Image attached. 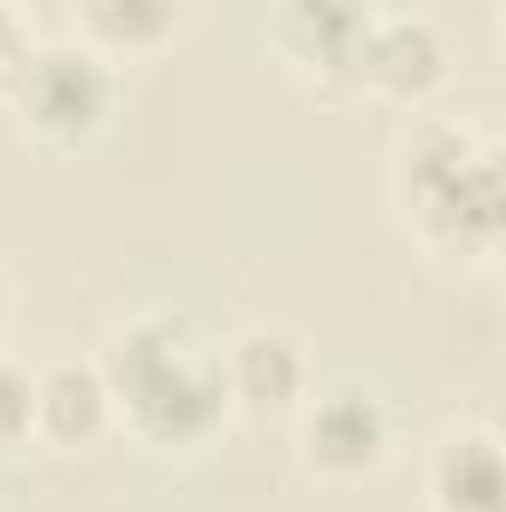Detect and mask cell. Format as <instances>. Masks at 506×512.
<instances>
[{
  "label": "cell",
  "mask_w": 506,
  "mask_h": 512,
  "mask_svg": "<svg viewBox=\"0 0 506 512\" xmlns=\"http://www.w3.org/2000/svg\"><path fill=\"white\" fill-rule=\"evenodd\" d=\"M102 382L114 399V429L155 453H191L215 441L233 417L221 340L185 310H137L126 316L102 352Z\"/></svg>",
  "instance_id": "cell-1"
},
{
  "label": "cell",
  "mask_w": 506,
  "mask_h": 512,
  "mask_svg": "<svg viewBox=\"0 0 506 512\" xmlns=\"http://www.w3.org/2000/svg\"><path fill=\"white\" fill-rule=\"evenodd\" d=\"M387 191L429 256L489 268L506 233L501 143L459 114H417L393 143Z\"/></svg>",
  "instance_id": "cell-2"
},
{
  "label": "cell",
  "mask_w": 506,
  "mask_h": 512,
  "mask_svg": "<svg viewBox=\"0 0 506 512\" xmlns=\"http://www.w3.org/2000/svg\"><path fill=\"white\" fill-rule=\"evenodd\" d=\"M0 96H6L12 120L30 143L72 155V149H90L114 126L120 72H114V60H102L78 36L72 42H36Z\"/></svg>",
  "instance_id": "cell-3"
},
{
  "label": "cell",
  "mask_w": 506,
  "mask_h": 512,
  "mask_svg": "<svg viewBox=\"0 0 506 512\" xmlns=\"http://www.w3.org/2000/svg\"><path fill=\"white\" fill-rule=\"evenodd\" d=\"M292 441L298 465L316 483H364L393 459V411L364 382L310 387V399L292 417Z\"/></svg>",
  "instance_id": "cell-4"
},
{
  "label": "cell",
  "mask_w": 506,
  "mask_h": 512,
  "mask_svg": "<svg viewBox=\"0 0 506 512\" xmlns=\"http://www.w3.org/2000/svg\"><path fill=\"white\" fill-rule=\"evenodd\" d=\"M381 0H268V48L310 90H358Z\"/></svg>",
  "instance_id": "cell-5"
},
{
  "label": "cell",
  "mask_w": 506,
  "mask_h": 512,
  "mask_svg": "<svg viewBox=\"0 0 506 512\" xmlns=\"http://www.w3.org/2000/svg\"><path fill=\"white\" fill-rule=\"evenodd\" d=\"M453 78V42L435 18L423 12H381L364 60H358V90H370L393 108L423 114Z\"/></svg>",
  "instance_id": "cell-6"
},
{
  "label": "cell",
  "mask_w": 506,
  "mask_h": 512,
  "mask_svg": "<svg viewBox=\"0 0 506 512\" xmlns=\"http://www.w3.org/2000/svg\"><path fill=\"white\" fill-rule=\"evenodd\" d=\"M221 370H227L233 411L251 417V423H292L298 405L316 387L304 340L292 328H280V322H256L245 334H233L221 346Z\"/></svg>",
  "instance_id": "cell-7"
},
{
  "label": "cell",
  "mask_w": 506,
  "mask_h": 512,
  "mask_svg": "<svg viewBox=\"0 0 506 512\" xmlns=\"http://www.w3.org/2000/svg\"><path fill=\"white\" fill-rule=\"evenodd\" d=\"M429 512H506V459L489 423H459L435 441L423 465Z\"/></svg>",
  "instance_id": "cell-8"
},
{
  "label": "cell",
  "mask_w": 506,
  "mask_h": 512,
  "mask_svg": "<svg viewBox=\"0 0 506 512\" xmlns=\"http://www.w3.org/2000/svg\"><path fill=\"white\" fill-rule=\"evenodd\" d=\"M114 435V399L96 358H60L36 370V441L54 453H84Z\"/></svg>",
  "instance_id": "cell-9"
},
{
  "label": "cell",
  "mask_w": 506,
  "mask_h": 512,
  "mask_svg": "<svg viewBox=\"0 0 506 512\" xmlns=\"http://www.w3.org/2000/svg\"><path fill=\"white\" fill-rule=\"evenodd\" d=\"M191 18V0H78V42L102 60L161 54Z\"/></svg>",
  "instance_id": "cell-10"
},
{
  "label": "cell",
  "mask_w": 506,
  "mask_h": 512,
  "mask_svg": "<svg viewBox=\"0 0 506 512\" xmlns=\"http://www.w3.org/2000/svg\"><path fill=\"white\" fill-rule=\"evenodd\" d=\"M36 441V370L0 352V453H18Z\"/></svg>",
  "instance_id": "cell-11"
},
{
  "label": "cell",
  "mask_w": 506,
  "mask_h": 512,
  "mask_svg": "<svg viewBox=\"0 0 506 512\" xmlns=\"http://www.w3.org/2000/svg\"><path fill=\"white\" fill-rule=\"evenodd\" d=\"M36 42H30V30H24V18H18V6L12 0H0V90L12 84V72L24 66V54H30Z\"/></svg>",
  "instance_id": "cell-12"
},
{
  "label": "cell",
  "mask_w": 506,
  "mask_h": 512,
  "mask_svg": "<svg viewBox=\"0 0 506 512\" xmlns=\"http://www.w3.org/2000/svg\"><path fill=\"white\" fill-rule=\"evenodd\" d=\"M6 304H12V292H6V274H0V328H6Z\"/></svg>",
  "instance_id": "cell-13"
}]
</instances>
